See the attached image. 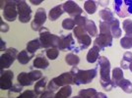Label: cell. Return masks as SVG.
Instances as JSON below:
<instances>
[{
  "mask_svg": "<svg viewBox=\"0 0 132 98\" xmlns=\"http://www.w3.org/2000/svg\"><path fill=\"white\" fill-rule=\"evenodd\" d=\"M2 98H4V97H2Z\"/></svg>",
  "mask_w": 132,
  "mask_h": 98,
  "instance_id": "obj_51",
  "label": "cell"
},
{
  "mask_svg": "<svg viewBox=\"0 0 132 98\" xmlns=\"http://www.w3.org/2000/svg\"><path fill=\"white\" fill-rule=\"evenodd\" d=\"M100 3H101V5L102 6H106V5H109V1H105V2H104V1H100Z\"/></svg>",
  "mask_w": 132,
  "mask_h": 98,
  "instance_id": "obj_48",
  "label": "cell"
},
{
  "mask_svg": "<svg viewBox=\"0 0 132 98\" xmlns=\"http://www.w3.org/2000/svg\"><path fill=\"white\" fill-rule=\"evenodd\" d=\"M23 87L20 83H15L13 84V86L9 89V95H11L13 93H19V92H22L23 90Z\"/></svg>",
  "mask_w": 132,
  "mask_h": 98,
  "instance_id": "obj_39",
  "label": "cell"
},
{
  "mask_svg": "<svg viewBox=\"0 0 132 98\" xmlns=\"http://www.w3.org/2000/svg\"><path fill=\"white\" fill-rule=\"evenodd\" d=\"M63 10L65 13H67L72 19H74L75 17L82 15L83 10L80 6L78 5L76 2L74 1H66L63 4Z\"/></svg>",
  "mask_w": 132,
  "mask_h": 98,
  "instance_id": "obj_12",
  "label": "cell"
},
{
  "mask_svg": "<svg viewBox=\"0 0 132 98\" xmlns=\"http://www.w3.org/2000/svg\"><path fill=\"white\" fill-rule=\"evenodd\" d=\"M65 61L69 66L76 67V66H78V64L80 63V58H79L76 54H74V53H69V54L66 55Z\"/></svg>",
  "mask_w": 132,
  "mask_h": 98,
  "instance_id": "obj_29",
  "label": "cell"
},
{
  "mask_svg": "<svg viewBox=\"0 0 132 98\" xmlns=\"http://www.w3.org/2000/svg\"><path fill=\"white\" fill-rule=\"evenodd\" d=\"M53 35L52 33H50V31L45 27H42L39 31V41L42 44V48L50 49L52 48V40H53Z\"/></svg>",
  "mask_w": 132,
  "mask_h": 98,
  "instance_id": "obj_10",
  "label": "cell"
},
{
  "mask_svg": "<svg viewBox=\"0 0 132 98\" xmlns=\"http://www.w3.org/2000/svg\"><path fill=\"white\" fill-rule=\"evenodd\" d=\"M87 20H88V19H87L86 17L82 16V15H80V16H77L74 18V22H75V24H76V26H77V27H85Z\"/></svg>",
  "mask_w": 132,
  "mask_h": 98,
  "instance_id": "obj_38",
  "label": "cell"
},
{
  "mask_svg": "<svg viewBox=\"0 0 132 98\" xmlns=\"http://www.w3.org/2000/svg\"><path fill=\"white\" fill-rule=\"evenodd\" d=\"M17 10L19 21L23 24H27L32 19V9L26 1H17Z\"/></svg>",
  "mask_w": 132,
  "mask_h": 98,
  "instance_id": "obj_8",
  "label": "cell"
},
{
  "mask_svg": "<svg viewBox=\"0 0 132 98\" xmlns=\"http://www.w3.org/2000/svg\"><path fill=\"white\" fill-rule=\"evenodd\" d=\"M99 16L103 20V22H106V23H110L116 19L114 16H113V13L110 11V9H106V8L100 11Z\"/></svg>",
  "mask_w": 132,
  "mask_h": 98,
  "instance_id": "obj_26",
  "label": "cell"
},
{
  "mask_svg": "<svg viewBox=\"0 0 132 98\" xmlns=\"http://www.w3.org/2000/svg\"><path fill=\"white\" fill-rule=\"evenodd\" d=\"M13 72L10 70H1V76H0V88L3 90H9L13 86Z\"/></svg>",
  "mask_w": 132,
  "mask_h": 98,
  "instance_id": "obj_11",
  "label": "cell"
},
{
  "mask_svg": "<svg viewBox=\"0 0 132 98\" xmlns=\"http://www.w3.org/2000/svg\"><path fill=\"white\" fill-rule=\"evenodd\" d=\"M100 33H102V34H106V35H111L110 24H109V23L103 22V21L100 23ZM111 36H112V35H111Z\"/></svg>",
  "mask_w": 132,
  "mask_h": 98,
  "instance_id": "obj_34",
  "label": "cell"
},
{
  "mask_svg": "<svg viewBox=\"0 0 132 98\" xmlns=\"http://www.w3.org/2000/svg\"><path fill=\"white\" fill-rule=\"evenodd\" d=\"M5 51L6 52L1 55V58H0L1 70H8L12 66V64L14 63V61L17 59L18 54H19L18 50L13 48V47L7 48Z\"/></svg>",
  "mask_w": 132,
  "mask_h": 98,
  "instance_id": "obj_5",
  "label": "cell"
},
{
  "mask_svg": "<svg viewBox=\"0 0 132 98\" xmlns=\"http://www.w3.org/2000/svg\"><path fill=\"white\" fill-rule=\"evenodd\" d=\"M120 45L123 49L132 48V35H125L120 39Z\"/></svg>",
  "mask_w": 132,
  "mask_h": 98,
  "instance_id": "obj_32",
  "label": "cell"
},
{
  "mask_svg": "<svg viewBox=\"0 0 132 98\" xmlns=\"http://www.w3.org/2000/svg\"><path fill=\"white\" fill-rule=\"evenodd\" d=\"M74 83L73 76H72L71 72H66L61 74L60 76L53 77L47 84V89L48 90H58L60 87L66 86V85H71Z\"/></svg>",
  "mask_w": 132,
  "mask_h": 98,
  "instance_id": "obj_2",
  "label": "cell"
},
{
  "mask_svg": "<svg viewBox=\"0 0 132 98\" xmlns=\"http://www.w3.org/2000/svg\"><path fill=\"white\" fill-rule=\"evenodd\" d=\"M120 67L121 69H124V70H127L128 68H129V63H127V62H125V61H121L120 62Z\"/></svg>",
  "mask_w": 132,
  "mask_h": 98,
  "instance_id": "obj_44",
  "label": "cell"
},
{
  "mask_svg": "<svg viewBox=\"0 0 132 98\" xmlns=\"http://www.w3.org/2000/svg\"><path fill=\"white\" fill-rule=\"evenodd\" d=\"M94 98H108V96L103 92H97L96 94H95Z\"/></svg>",
  "mask_w": 132,
  "mask_h": 98,
  "instance_id": "obj_45",
  "label": "cell"
},
{
  "mask_svg": "<svg viewBox=\"0 0 132 98\" xmlns=\"http://www.w3.org/2000/svg\"><path fill=\"white\" fill-rule=\"evenodd\" d=\"M63 13H65L63 10V5H57L53 7L52 9H50V13H48V18H50V21H56L60 18Z\"/></svg>",
  "mask_w": 132,
  "mask_h": 98,
  "instance_id": "obj_15",
  "label": "cell"
},
{
  "mask_svg": "<svg viewBox=\"0 0 132 98\" xmlns=\"http://www.w3.org/2000/svg\"><path fill=\"white\" fill-rule=\"evenodd\" d=\"M100 48L97 46H93L92 48L89 50L87 54V61L89 63H96L100 57Z\"/></svg>",
  "mask_w": 132,
  "mask_h": 98,
  "instance_id": "obj_20",
  "label": "cell"
},
{
  "mask_svg": "<svg viewBox=\"0 0 132 98\" xmlns=\"http://www.w3.org/2000/svg\"><path fill=\"white\" fill-rule=\"evenodd\" d=\"M84 28L90 36H98V28H97L95 22H93L92 20H87Z\"/></svg>",
  "mask_w": 132,
  "mask_h": 98,
  "instance_id": "obj_24",
  "label": "cell"
},
{
  "mask_svg": "<svg viewBox=\"0 0 132 98\" xmlns=\"http://www.w3.org/2000/svg\"><path fill=\"white\" fill-rule=\"evenodd\" d=\"M0 24H1V32H2V33H7V32L9 31V26H8L3 20H1Z\"/></svg>",
  "mask_w": 132,
  "mask_h": 98,
  "instance_id": "obj_43",
  "label": "cell"
},
{
  "mask_svg": "<svg viewBox=\"0 0 132 98\" xmlns=\"http://www.w3.org/2000/svg\"><path fill=\"white\" fill-rule=\"evenodd\" d=\"M70 72L73 76L74 84H76V85L88 84L98 75L97 68L91 69V70H80V69H78V67H73Z\"/></svg>",
  "mask_w": 132,
  "mask_h": 98,
  "instance_id": "obj_1",
  "label": "cell"
},
{
  "mask_svg": "<svg viewBox=\"0 0 132 98\" xmlns=\"http://www.w3.org/2000/svg\"><path fill=\"white\" fill-rule=\"evenodd\" d=\"M46 21V13H45V9L44 8H39L36 14H35V18L32 21L31 27L35 32H39L42 27H44V23Z\"/></svg>",
  "mask_w": 132,
  "mask_h": 98,
  "instance_id": "obj_9",
  "label": "cell"
},
{
  "mask_svg": "<svg viewBox=\"0 0 132 98\" xmlns=\"http://www.w3.org/2000/svg\"><path fill=\"white\" fill-rule=\"evenodd\" d=\"M100 67V82H110V62L105 56H100L98 59Z\"/></svg>",
  "mask_w": 132,
  "mask_h": 98,
  "instance_id": "obj_7",
  "label": "cell"
},
{
  "mask_svg": "<svg viewBox=\"0 0 132 98\" xmlns=\"http://www.w3.org/2000/svg\"><path fill=\"white\" fill-rule=\"evenodd\" d=\"M73 35H75L78 44L80 45V47H79L80 50L88 48L92 43V38L86 33L84 27H75V28L73 30Z\"/></svg>",
  "mask_w": 132,
  "mask_h": 98,
  "instance_id": "obj_4",
  "label": "cell"
},
{
  "mask_svg": "<svg viewBox=\"0 0 132 98\" xmlns=\"http://www.w3.org/2000/svg\"><path fill=\"white\" fill-rule=\"evenodd\" d=\"M47 84L48 83H47V77L46 76H44L42 80H39V82L35 84V89L34 90H35V92L37 93L38 96L42 95L45 91V87L47 86Z\"/></svg>",
  "mask_w": 132,
  "mask_h": 98,
  "instance_id": "obj_18",
  "label": "cell"
},
{
  "mask_svg": "<svg viewBox=\"0 0 132 98\" xmlns=\"http://www.w3.org/2000/svg\"><path fill=\"white\" fill-rule=\"evenodd\" d=\"M61 50H75V52H77V48L75 47V41L73 39V34L69 33L61 36ZM78 53V52H77Z\"/></svg>",
  "mask_w": 132,
  "mask_h": 98,
  "instance_id": "obj_14",
  "label": "cell"
},
{
  "mask_svg": "<svg viewBox=\"0 0 132 98\" xmlns=\"http://www.w3.org/2000/svg\"><path fill=\"white\" fill-rule=\"evenodd\" d=\"M110 24V33H111V35L113 38H119L122 34V31L119 27V21L114 19L113 21L109 23Z\"/></svg>",
  "mask_w": 132,
  "mask_h": 98,
  "instance_id": "obj_17",
  "label": "cell"
},
{
  "mask_svg": "<svg viewBox=\"0 0 132 98\" xmlns=\"http://www.w3.org/2000/svg\"><path fill=\"white\" fill-rule=\"evenodd\" d=\"M45 54H46V57L50 59V60H55L58 55H59V50L56 48H50V49H46L45 51Z\"/></svg>",
  "mask_w": 132,
  "mask_h": 98,
  "instance_id": "obj_35",
  "label": "cell"
},
{
  "mask_svg": "<svg viewBox=\"0 0 132 98\" xmlns=\"http://www.w3.org/2000/svg\"><path fill=\"white\" fill-rule=\"evenodd\" d=\"M72 94L71 85H66L61 87L60 89L55 93V98H69Z\"/></svg>",
  "mask_w": 132,
  "mask_h": 98,
  "instance_id": "obj_25",
  "label": "cell"
},
{
  "mask_svg": "<svg viewBox=\"0 0 132 98\" xmlns=\"http://www.w3.org/2000/svg\"><path fill=\"white\" fill-rule=\"evenodd\" d=\"M17 81H18V83H20L22 86H30L33 84V82L29 76V73H25V72H22L18 75Z\"/></svg>",
  "mask_w": 132,
  "mask_h": 98,
  "instance_id": "obj_22",
  "label": "cell"
},
{
  "mask_svg": "<svg viewBox=\"0 0 132 98\" xmlns=\"http://www.w3.org/2000/svg\"><path fill=\"white\" fill-rule=\"evenodd\" d=\"M72 98H81L80 96H74V97H72Z\"/></svg>",
  "mask_w": 132,
  "mask_h": 98,
  "instance_id": "obj_50",
  "label": "cell"
},
{
  "mask_svg": "<svg viewBox=\"0 0 132 98\" xmlns=\"http://www.w3.org/2000/svg\"><path fill=\"white\" fill-rule=\"evenodd\" d=\"M84 9L89 15H93L97 11V2L93 0H87L84 3Z\"/></svg>",
  "mask_w": 132,
  "mask_h": 98,
  "instance_id": "obj_27",
  "label": "cell"
},
{
  "mask_svg": "<svg viewBox=\"0 0 132 98\" xmlns=\"http://www.w3.org/2000/svg\"><path fill=\"white\" fill-rule=\"evenodd\" d=\"M42 2H43L42 0H39V1H34V0H32V1H31V3H33L34 5H38V4H40Z\"/></svg>",
  "mask_w": 132,
  "mask_h": 98,
  "instance_id": "obj_46",
  "label": "cell"
},
{
  "mask_svg": "<svg viewBox=\"0 0 132 98\" xmlns=\"http://www.w3.org/2000/svg\"><path fill=\"white\" fill-rule=\"evenodd\" d=\"M17 98H38V95L35 90H25Z\"/></svg>",
  "mask_w": 132,
  "mask_h": 98,
  "instance_id": "obj_37",
  "label": "cell"
},
{
  "mask_svg": "<svg viewBox=\"0 0 132 98\" xmlns=\"http://www.w3.org/2000/svg\"><path fill=\"white\" fill-rule=\"evenodd\" d=\"M112 39L113 37L111 35L100 33L94 41V46L99 47L100 50H104L105 47H110L112 45Z\"/></svg>",
  "mask_w": 132,
  "mask_h": 98,
  "instance_id": "obj_13",
  "label": "cell"
},
{
  "mask_svg": "<svg viewBox=\"0 0 132 98\" xmlns=\"http://www.w3.org/2000/svg\"><path fill=\"white\" fill-rule=\"evenodd\" d=\"M123 28L125 32V35H132V21L131 20H124L123 21Z\"/></svg>",
  "mask_w": 132,
  "mask_h": 98,
  "instance_id": "obj_36",
  "label": "cell"
},
{
  "mask_svg": "<svg viewBox=\"0 0 132 98\" xmlns=\"http://www.w3.org/2000/svg\"><path fill=\"white\" fill-rule=\"evenodd\" d=\"M75 27H76V24L74 22V19H72V18H66L62 22V27L66 31L74 30Z\"/></svg>",
  "mask_w": 132,
  "mask_h": 98,
  "instance_id": "obj_31",
  "label": "cell"
},
{
  "mask_svg": "<svg viewBox=\"0 0 132 98\" xmlns=\"http://www.w3.org/2000/svg\"><path fill=\"white\" fill-rule=\"evenodd\" d=\"M39 98H55V92L52 90H45Z\"/></svg>",
  "mask_w": 132,
  "mask_h": 98,
  "instance_id": "obj_41",
  "label": "cell"
},
{
  "mask_svg": "<svg viewBox=\"0 0 132 98\" xmlns=\"http://www.w3.org/2000/svg\"><path fill=\"white\" fill-rule=\"evenodd\" d=\"M29 76L32 82H39V80L43 79V73L39 70H32L29 73Z\"/></svg>",
  "mask_w": 132,
  "mask_h": 98,
  "instance_id": "obj_33",
  "label": "cell"
},
{
  "mask_svg": "<svg viewBox=\"0 0 132 98\" xmlns=\"http://www.w3.org/2000/svg\"><path fill=\"white\" fill-rule=\"evenodd\" d=\"M123 71L121 68H114L112 70V74H111V81L113 82L114 86H117V84L123 80Z\"/></svg>",
  "mask_w": 132,
  "mask_h": 98,
  "instance_id": "obj_19",
  "label": "cell"
},
{
  "mask_svg": "<svg viewBox=\"0 0 132 98\" xmlns=\"http://www.w3.org/2000/svg\"><path fill=\"white\" fill-rule=\"evenodd\" d=\"M1 9L3 11V18L8 22H14L18 17L17 1L7 0L1 1Z\"/></svg>",
  "mask_w": 132,
  "mask_h": 98,
  "instance_id": "obj_3",
  "label": "cell"
},
{
  "mask_svg": "<svg viewBox=\"0 0 132 98\" xmlns=\"http://www.w3.org/2000/svg\"><path fill=\"white\" fill-rule=\"evenodd\" d=\"M4 49H5V42H4V41L1 39V51H3ZM5 50H6V49H5Z\"/></svg>",
  "mask_w": 132,
  "mask_h": 98,
  "instance_id": "obj_47",
  "label": "cell"
},
{
  "mask_svg": "<svg viewBox=\"0 0 132 98\" xmlns=\"http://www.w3.org/2000/svg\"><path fill=\"white\" fill-rule=\"evenodd\" d=\"M34 55L35 54L29 53L27 50H22V51L19 52L18 57H17V60H18V62H19L20 64L26 65V64H28V63L31 61V59L34 57Z\"/></svg>",
  "mask_w": 132,
  "mask_h": 98,
  "instance_id": "obj_21",
  "label": "cell"
},
{
  "mask_svg": "<svg viewBox=\"0 0 132 98\" xmlns=\"http://www.w3.org/2000/svg\"><path fill=\"white\" fill-rule=\"evenodd\" d=\"M48 66H50V62L43 55L37 56L36 59L34 60L33 67L36 68L37 70H39V69H46Z\"/></svg>",
  "mask_w": 132,
  "mask_h": 98,
  "instance_id": "obj_16",
  "label": "cell"
},
{
  "mask_svg": "<svg viewBox=\"0 0 132 98\" xmlns=\"http://www.w3.org/2000/svg\"><path fill=\"white\" fill-rule=\"evenodd\" d=\"M39 48H42V44H40V41H39V38H36V39H33L31 41H29L27 43V50L29 53L31 54H35L36 51H38Z\"/></svg>",
  "mask_w": 132,
  "mask_h": 98,
  "instance_id": "obj_23",
  "label": "cell"
},
{
  "mask_svg": "<svg viewBox=\"0 0 132 98\" xmlns=\"http://www.w3.org/2000/svg\"><path fill=\"white\" fill-rule=\"evenodd\" d=\"M96 93L97 90L95 88H87V89H81L78 93V96H80L81 98H94Z\"/></svg>",
  "mask_w": 132,
  "mask_h": 98,
  "instance_id": "obj_30",
  "label": "cell"
},
{
  "mask_svg": "<svg viewBox=\"0 0 132 98\" xmlns=\"http://www.w3.org/2000/svg\"><path fill=\"white\" fill-rule=\"evenodd\" d=\"M128 69H129V70H130V72L132 73V62L129 64V68H128Z\"/></svg>",
  "mask_w": 132,
  "mask_h": 98,
  "instance_id": "obj_49",
  "label": "cell"
},
{
  "mask_svg": "<svg viewBox=\"0 0 132 98\" xmlns=\"http://www.w3.org/2000/svg\"><path fill=\"white\" fill-rule=\"evenodd\" d=\"M122 60L127 62V63H131L132 62V52L130 51H126L124 54H123V58H122Z\"/></svg>",
  "mask_w": 132,
  "mask_h": 98,
  "instance_id": "obj_42",
  "label": "cell"
},
{
  "mask_svg": "<svg viewBox=\"0 0 132 98\" xmlns=\"http://www.w3.org/2000/svg\"><path fill=\"white\" fill-rule=\"evenodd\" d=\"M101 82V85L103 86V88L106 90V91H110L114 86V84H113V82L112 81H110V82Z\"/></svg>",
  "mask_w": 132,
  "mask_h": 98,
  "instance_id": "obj_40",
  "label": "cell"
},
{
  "mask_svg": "<svg viewBox=\"0 0 132 98\" xmlns=\"http://www.w3.org/2000/svg\"><path fill=\"white\" fill-rule=\"evenodd\" d=\"M117 86L120 87L121 89L125 93H128V94H131L132 93V82H130L129 80L123 79V80L117 84Z\"/></svg>",
  "mask_w": 132,
  "mask_h": 98,
  "instance_id": "obj_28",
  "label": "cell"
},
{
  "mask_svg": "<svg viewBox=\"0 0 132 98\" xmlns=\"http://www.w3.org/2000/svg\"><path fill=\"white\" fill-rule=\"evenodd\" d=\"M114 11L120 18H125L132 15V0H116Z\"/></svg>",
  "mask_w": 132,
  "mask_h": 98,
  "instance_id": "obj_6",
  "label": "cell"
}]
</instances>
